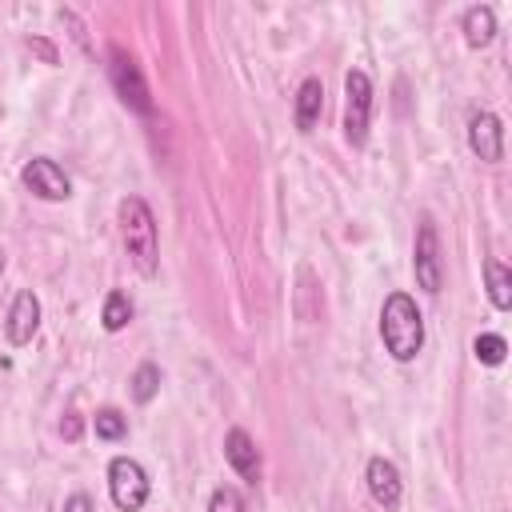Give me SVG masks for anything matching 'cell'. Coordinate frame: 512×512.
<instances>
[{"label":"cell","mask_w":512,"mask_h":512,"mask_svg":"<svg viewBox=\"0 0 512 512\" xmlns=\"http://www.w3.org/2000/svg\"><path fill=\"white\" fill-rule=\"evenodd\" d=\"M380 340L392 360L408 364L424 348V316L408 292H392L380 308Z\"/></svg>","instance_id":"1"},{"label":"cell","mask_w":512,"mask_h":512,"mask_svg":"<svg viewBox=\"0 0 512 512\" xmlns=\"http://www.w3.org/2000/svg\"><path fill=\"white\" fill-rule=\"evenodd\" d=\"M120 236H124V248H128L136 272L140 276H156V260H160L156 220H152V208L140 196H124L120 200Z\"/></svg>","instance_id":"2"},{"label":"cell","mask_w":512,"mask_h":512,"mask_svg":"<svg viewBox=\"0 0 512 512\" xmlns=\"http://www.w3.org/2000/svg\"><path fill=\"white\" fill-rule=\"evenodd\" d=\"M368 120H372V80H368V72L352 68L344 76V140L352 148H364Z\"/></svg>","instance_id":"3"},{"label":"cell","mask_w":512,"mask_h":512,"mask_svg":"<svg viewBox=\"0 0 512 512\" xmlns=\"http://www.w3.org/2000/svg\"><path fill=\"white\" fill-rule=\"evenodd\" d=\"M108 492L120 512H140L148 500V476L132 456H116L108 464Z\"/></svg>","instance_id":"4"},{"label":"cell","mask_w":512,"mask_h":512,"mask_svg":"<svg viewBox=\"0 0 512 512\" xmlns=\"http://www.w3.org/2000/svg\"><path fill=\"white\" fill-rule=\"evenodd\" d=\"M412 268H416V284L436 296L440 284H444V260H440V236H436L432 216H424L420 228H416V256H412Z\"/></svg>","instance_id":"5"},{"label":"cell","mask_w":512,"mask_h":512,"mask_svg":"<svg viewBox=\"0 0 512 512\" xmlns=\"http://www.w3.org/2000/svg\"><path fill=\"white\" fill-rule=\"evenodd\" d=\"M108 76H112V84H116V96H120L132 112H140V116H148V112H152L148 84H144V76H140V68H136V60H132V56H124L120 48H112Z\"/></svg>","instance_id":"6"},{"label":"cell","mask_w":512,"mask_h":512,"mask_svg":"<svg viewBox=\"0 0 512 512\" xmlns=\"http://www.w3.org/2000/svg\"><path fill=\"white\" fill-rule=\"evenodd\" d=\"M20 180H24V188H28L32 196L52 200V204L72 196V180H68V176H64V168H60L56 160H48V156L28 160V164H24V172H20Z\"/></svg>","instance_id":"7"},{"label":"cell","mask_w":512,"mask_h":512,"mask_svg":"<svg viewBox=\"0 0 512 512\" xmlns=\"http://www.w3.org/2000/svg\"><path fill=\"white\" fill-rule=\"evenodd\" d=\"M468 148L480 160H488V164L504 160V128H500L496 112H472V120H468Z\"/></svg>","instance_id":"8"},{"label":"cell","mask_w":512,"mask_h":512,"mask_svg":"<svg viewBox=\"0 0 512 512\" xmlns=\"http://www.w3.org/2000/svg\"><path fill=\"white\" fill-rule=\"evenodd\" d=\"M364 480H368V492L380 508H396L400 496H404V484H400V468L384 456H372L368 468H364Z\"/></svg>","instance_id":"9"},{"label":"cell","mask_w":512,"mask_h":512,"mask_svg":"<svg viewBox=\"0 0 512 512\" xmlns=\"http://www.w3.org/2000/svg\"><path fill=\"white\" fill-rule=\"evenodd\" d=\"M36 328H40V300H36V292H16V300H12V308H8V324H4V332H8V340L20 348V344H28L32 336H36Z\"/></svg>","instance_id":"10"},{"label":"cell","mask_w":512,"mask_h":512,"mask_svg":"<svg viewBox=\"0 0 512 512\" xmlns=\"http://www.w3.org/2000/svg\"><path fill=\"white\" fill-rule=\"evenodd\" d=\"M224 456H228V464L236 468L240 480H248V484L260 480V452H256V440H252L244 428H228V436H224Z\"/></svg>","instance_id":"11"},{"label":"cell","mask_w":512,"mask_h":512,"mask_svg":"<svg viewBox=\"0 0 512 512\" xmlns=\"http://www.w3.org/2000/svg\"><path fill=\"white\" fill-rule=\"evenodd\" d=\"M324 112V84L316 76H308L300 88H296V128L300 132H312L316 120Z\"/></svg>","instance_id":"12"},{"label":"cell","mask_w":512,"mask_h":512,"mask_svg":"<svg viewBox=\"0 0 512 512\" xmlns=\"http://www.w3.org/2000/svg\"><path fill=\"white\" fill-rule=\"evenodd\" d=\"M492 36H496V16H492V8H488V4H472V8L464 12V40H468V48H488Z\"/></svg>","instance_id":"13"},{"label":"cell","mask_w":512,"mask_h":512,"mask_svg":"<svg viewBox=\"0 0 512 512\" xmlns=\"http://www.w3.org/2000/svg\"><path fill=\"white\" fill-rule=\"evenodd\" d=\"M484 280H488V300L504 312L512 308V268L500 260H484Z\"/></svg>","instance_id":"14"},{"label":"cell","mask_w":512,"mask_h":512,"mask_svg":"<svg viewBox=\"0 0 512 512\" xmlns=\"http://www.w3.org/2000/svg\"><path fill=\"white\" fill-rule=\"evenodd\" d=\"M128 320H132V300L124 292H108L104 296V308H100L104 332H120V328H128Z\"/></svg>","instance_id":"15"},{"label":"cell","mask_w":512,"mask_h":512,"mask_svg":"<svg viewBox=\"0 0 512 512\" xmlns=\"http://www.w3.org/2000/svg\"><path fill=\"white\" fill-rule=\"evenodd\" d=\"M472 352H476V360H480V364L496 368V364H504V356H508V340H504V336H496V332H480V336L472 340Z\"/></svg>","instance_id":"16"},{"label":"cell","mask_w":512,"mask_h":512,"mask_svg":"<svg viewBox=\"0 0 512 512\" xmlns=\"http://www.w3.org/2000/svg\"><path fill=\"white\" fill-rule=\"evenodd\" d=\"M156 388H160V368L148 360V364H140V368L132 372V400H136V404H148V400L156 396Z\"/></svg>","instance_id":"17"},{"label":"cell","mask_w":512,"mask_h":512,"mask_svg":"<svg viewBox=\"0 0 512 512\" xmlns=\"http://www.w3.org/2000/svg\"><path fill=\"white\" fill-rule=\"evenodd\" d=\"M92 428H96V436H100V440H124L128 420H124L116 408H100V412L92 416Z\"/></svg>","instance_id":"18"},{"label":"cell","mask_w":512,"mask_h":512,"mask_svg":"<svg viewBox=\"0 0 512 512\" xmlns=\"http://www.w3.org/2000/svg\"><path fill=\"white\" fill-rule=\"evenodd\" d=\"M208 512H248V504H244V496L236 488H216L208 496Z\"/></svg>","instance_id":"19"},{"label":"cell","mask_w":512,"mask_h":512,"mask_svg":"<svg viewBox=\"0 0 512 512\" xmlns=\"http://www.w3.org/2000/svg\"><path fill=\"white\" fill-rule=\"evenodd\" d=\"M64 512H96V508H92V500H88L84 492H72V496L64 500Z\"/></svg>","instance_id":"20"},{"label":"cell","mask_w":512,"mask_h":512,"mask_svg":"<svg viewBox=\"0 0 512 512\" xmlns=\"http://www.w3.org/2000/svg\"><path fill=\"white\" fill-rule=\"evenodd\" d=\"M60 432H64L68 440H76V436H80V420H76V416H68V420L60 424Z\"/></svg>","instance_id":"21"},{"label":"cell","mask_w":512,"mask_h":512,"mask_svg":"<svg viewBox=\"0 0 512 512\" xmlns=\"http://www.w3.org/2000/svg\"><path fill=\"white\" fill-rule=\"evenodd\" d=\"M32 48H36V52H40V56H44V60H48V64H52V60H56V52H52V48H48V44H44V40H36V44H32Z\"/></svg>","instance_id":"22"},{"label":"cell","mask_w":512,"mask_h":512,"mask_svg":"<svg viewBox=\"0 0 512 512\" xmlns=\"http://www.w3.org/2000/svg\"><path fill=\"white\" fill-rule=\"evenodd\" d=\"M0 272H4V252H0Z\"/></svg>","instance_id":"23"}]
</instances>
